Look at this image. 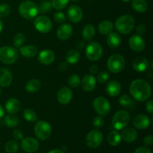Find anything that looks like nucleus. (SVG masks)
I'll return each mask as SVG.
<instances>
[{
  "instance_id": "f257e3e1",
  "label": "nucleus",
  "mask_w": 153,
  "mask_h": 153,
  "mask_svg": "<svg viewBox=\"0 0 153 153\" xmlns=\"http://www.w3.org/2000/svg\"><path fill=\"white\" fill-rule=\"evenodd\" d=\"M129 92L131 97L138 102H144L150 97L152 88L150 85L143 79H135L131 83Z\"/></svg>"
},
{
  "instance_id": "f03ea898",
  "label": "nucleus",
  "mask_w": 153,
  "mask_h": 153,
  "mask_svg": "<svg viewBox=\"0 0 153 153\" xmlns=\"http://www.w3.org/2000/svg\"><path fill=\"white\" fill-rule=\"evenodd\" d=\"M135 20L131 15L125 14L120 16L115 22V28L118 32L127 34L131 32L134 28Z\"/></svg>"
},
{
  "instance_id": "7ed1b4c3",
  "label": "nucleus",
  "mask_w": 153,
  "mask_h": 153,
  "mask_svg": "<svg viewBox=\"0 0 153 153\" xmlns=\"http://www.w3.org/2000/svg\"><path fill=\"white\" fill-rule=\"evenodd\" d=\"M18 10L20 16L26 19H33L39 13L38 5H37L34 1H29V0L21 2Z\"/></svg>"
},
{
  "instance_id": "20e7f679",
  "label": "nucleus",
  "mask_w": 153,
  "mask_h": 153,
  "mask_svg": "<svg viewBox=\"0 0 153 153\" xmlns=\"http://www.w3.org/2000/svg\"><path fill=\"white\" fill-rule=\"evenodd\" d=\"M126 61L120 54H114L109 57L107 62L108 69L113 73H119L125 68Z\"/></svg>"
},
{
  "instance_id": "39448f33",
  "label": "nucleus",
  "mask_w": 153,
  "mask_h": 153,
  "mask_svg": "<svg viewBox=\"0 0 153 153\" xmlns=\"http://www.w3.org/2000/svg\"><path fill=\"white\" fill-rule=\"evenodd\" d=\"M130 121V115L127 111L120 110L114 114L111 123L116 130H122L128 126Z\"/></svg>"
},
{
  "instance_id": "423d86ee",
  "label": "nucleus",
  "mask_w": 153,
  "mask_h": 153,
  "mask_svg": "<svg viewBox=\"0 0 153 153\" xmlns=\"http://www.w3.org/2000/svg\"><path fill=\"white\" fill-rule=\"evenodd\" d=\"M18 52L12 46H2L0 48V61L5 64H12L17 60Z\"/></svg>"
},
{
  "instance_id": "0eeeda50",
  "label": "nucleus",
  "mask_w": 153,
  "mask_h": 153,
  "mask_svg": "<svg viewBox=\"0 0 153 153\" xmlns=\"http://www.w3.org/2000/svg\"><path fill=\"white\" fill-rule=\"evenodd\" d=\"M103 49L101 45L97 42H91L88 43L85 49L87 58L91 61H97L102 56Z\"/></svg>"
},
{
  "instance_id": "6e6552de",
  "label": "nucleus",
  "mask_w": 153,
  "mask_h": 153,
  "mask_svg": "<svg viewBox=\"0 0 153 153\" xmlns=\"http://www.w3.org/2000/svg\"><path fill=\"white\" fill-rule=\"evenodd\" d=\"M34 132L36 136L42 140L49 138L52 134V127L50 124L45 120H40L34 126Z\"/></svg>"
},
{
  "instance_id": "1a4fd4ad",
  "label": "nucleus",
  "mask_w": 153,
  "mask_h": 153,
  "mask_svg": "<svg viewBox=\"0 0 153 153\" xmlns=\"http://www.w3.org/2000/svg\"><path fill=\"white\" fill-rule=\"evenodd\" d=\"M93 106L96 112L100 116H106L111 111V104L107 99L103 97H97L94 100Z\"/></svg>"
},
{
  "instance_id": "9d476101",
  "label": "nucleus",
  "mask_w": 153,
  "mask_h": 153,
  "mask_svg": "<svg viewBox=\"0 0 153 153\" xmlns=\"http://www.w3.org/2000/svg\"><path fill=\"white\" fill-rule=\"evenodd\" d=\"M103 141V135L99 130L95 129L90 131L87 135L85 142L88 147L91 149H95L99 147Z\"/></svg>"
},
{
  "instance_id": "9b49d317",
  "label": "nucleus",
  "mask_w": 153,
  "mask_h": 153,
  "mask_svg": "<svg viewBox=\"0 0 153 153\" xmlns=\"http://www.w3.org/2000/svg\"><path fill=\"white\" fill-rule=\"evenodd\" d=\"M34 26L41 33H48L52 28V22L49 17L46 16H38L34 21Z\"/></svg>"
},
{
  "instance_id": "f8f14e48",
  "label": "nucleus",
  "mask_w": 153,
  "mask_h": 153,
  "mask_svg": "<svg viewBox=\"0 0 153 153\" xmlns=\"http://www.w3.org/2000/svg\"><path fill=\"white\" fill-rule=\"evenodd\" d=\"M128 45L133 51L137 52H142L143 50H144L145 47H146V43H145L144 40L139 34L131 36L128 41Z\"/></svg>"
},
{
  "instance_id": "ddd939ff",
  "label": "nucleus",
  "mask_w": 153,
  "mask_h": 153,
  "mask_svg": "<svg viewBox=\"0 0 153 153\" xmlns=\"http://www.w3.org/2000/svg\"><path fill=\"white\" fill-rule=\"evenodd\" d=\"M67 16L72 22L77 23L82 19L83 12L79 6L73 4V5H70L67 10Z\"/></svg>"
},
{
  "instance_id": "4468645a",
  "label": "nucleus",
  "mask_w": 153,
  "mask_h": 153,
  "mask_svg": "<svg viewBox=\"0 0 153 153\" xmlns=\"http://www.w3.org/2000/svg\"><path fill=\"white\" fill-rule=\"evenodd\" d=\"M21 146L23 151L28 153H34L39 149V143L33 137H26L22 139Z\"/></svg>"
},
{
  "instance_id": "2eb2a0df",
  "label": "nucleus",
  "mask_w": 153,
  "mask_h": 153,
  "mask_svg": "<svg viewBox=\"0 0 153 153\" xmlns=\"http://www.w3.org/2000/svg\"><path fill=\"white\" fill-rule=\"evenodd\" d=\"M73 30L71 25L67 23H64L60 25L57 29L56 34L58 39L61 40H67L71 37Z\"/></svg>"
},
{
  "instance_id": "dca6fc26",
  "label": "nucleus",
  "mask_w": 153,
  "mask_h": 153,
  "mask_svg": "<svg viewBox=\"0 0 153 153\" xmlns=\"http://www.w3.org/2000/svg\"><path fill=\"white\" fill-rule=\"evenodd\" d=\"M73 98V92L67 87L61 88L57 94V100L61 104L67 105L70 102Z\"/></svg>"
},
{
  "instance_id": "f3484780",
  "label": "nucleus",
  "mask_w": 153,
  "mask_h": 153,
  "mask_svg": "<svg viewBox=\"0 0 153 153\" xmlns=\"http://www.w3.org/2000/svg\"><path fill=\"white\" fill-rule=\"evenodd\" d=\"M133 125L138 129H146L150 125V120L147 115L138 114L133 120Z\"/></svg>"
},
{
  "instance_id": "a211bd4d",
  "label": "nucleus",
  "mask_w": 153,
  "mask_h": 153,
  "mask_svg": "<svg viewBox=\"0 0 153 153\" xmlns=\"http://www.w3.org/2000/svg\"><path fill=\"white\" fill-rule=\"evenodd\" d=\"M38 61L43 65H49L55 61V54L50 49H43L39 53Z\"/></svg>"
},
{
  "instance_id": "6ab92c4d",
  "label": "nucleus",
  "mask_w": 153,
  "mask_h": 153,
  "mask_svg": "<svg viewBox=\"0 0 153 153\" xmlns=\"http://www.w3.org/2000/svg\"><path fill=\"white\" fill-rule=\"evenodd\" d=\"M81 83L84 91L88 92L94 91L97 86V80L93 75H86L84 76Z\"/></svg>"
},
{
  "instance_id": "aec40b11",
  "label": "nucleus",
  "mask_w": 153,
  "mask_h": 153,
  "mask_svg": "<svg viewBox=\"0 0 153 153\" xmlns=\"http://www.w3.org/2000/svg\"><path fill=\"white\" fill-rule=\"evenodd\" d=\"M149 61L144 57H138L132 61L133 69L138 73L146 71L149 67Z\"/></svg>"
},
{
  "instance_id": "412c9836",
  "label": "nucleus",
  "mask_w": 153,
  "mask_h": 153,
  "mask_svg": "<svg viewBox=\"0 0 153 153\" xmlns=\"http://www.w3.org/2000/svg\"><path fill=\"white\" fill-rule=\"evenodd\" d=\"M105 90L106 93L110 97H117L121 92V85L117 81L112 80L107 84Z\"/></svg>"
},
{
  "instance_id": "4be33fe9",
  "label": "nucleus",
  "mask_w": 153,
  "mask_h": 153,
  "mask_svg": "<svg viewBox=\"0 0 153 153\" xmlns=\"http://www.w3.org/2000/svg\"><path fill=\"white\" fill-rule=\"evenodd\" d=\"M12 80L13 77L10 70L4 67L0 68V86L4 88L8 87L11 84Z\"/></svg>"
},
{
  "instance_id": "5701e85b",
  "label": "nucleus",
  "mask_w": 153,
  "mask_h": 153,
  "mask_svg": "<svg viewBox=\"0 0 153 153\" xmlns=\"http://www.w3.org/2000/svg\"><path fill=\"white\" fill-rule=\"evenodd\" d=\"M121 139L126 143H132L137 138V132L133 128H126L120 134Z\"/></svg>"
},
{
  "instance_id": "b1692460",
  "label": "nucleus",
  "mask_w": 153,
  "mask_h": 153,
  "mask_svg": "<svg viewBox=\"0 0 153 153\" xmlns=\"http://www.w3.org/2000/svg\"><path fill=\"white\" fill-rule=\"evenodd\" d=\"M20 109V102L17 99H9L5 103V110L9 114H15Z\"/></svg>"
},
{
  "instance_id": "393cba45",
  "label": "nucleus",
  "mask_w": 153,
  "mask_h": 153,
  "mask_svg": "<svg viewBox=\"0 0 153 153\" xmlns=\"http://www.w3.org/2000/svg\"><path fill=\"white\" fill-rule=\"evenodd\" d=\"M19 52L25 58H31L35 56L37 54V49L33 45H27V46H21L19 48Z\"/></svg>"
},
{
  "instance_id": "a878e982",
  "label": "nucleus",
  "mask_w": 153,
  "mask_h": 153,
  "mask_svg": "<svg viewBox=\"0 0 153 153\" xmlns=\"http://www.w3.org/2000/svg\"><path fill=\"white\" fill-rule=\"evenodd\" d=\"M114 25L111 21L109 20H103L98 25V31L102 35H108L112 32Z\"/></svg>"
},
{
  "instance_id": "bb28decb",
  "label": "nucleus",
  "mask_w": 153,
  "mask_h": 153,
  "mask_svg": "<svg viewBox=\"0 0 153 153\" xmlns=\"http://www.w3.org/2000/svg\"><path fill=\"white\" fill-rule=\"evenodd\" d=\"M107 43L111 48H117L121 43V37L116 32H111L108 34Z\"/></svg>"
},
{
  "instance_id": "cd10ccee",
  "label": "nucleus",
  "mask_w": 153,
  "mask_h": 153,
  "mask_svg": "<svg viewBox=\"0 0 153 153\" xmlns=\"http://www.w3.org/2000/svg\"><path fill=\"white\" fill-rule=\"evenodd\" d=\"M131 5L138 13H145L148 10V3L146 0H133Z\"/></svg>"
},
{
  "instance_id": "c85d7f7f",
  "label": "nucleus",
  "mask_w": 153,
  "mask_h": 153,
  "mask_svg": "<svg viewBox=\"0 0 153 153\" xmlns=\"http://www.w3.org/2000/svg\"><path fill=\"white\" fill-rule=\"evenodd\" d=\"M81 58V55L79 51L76 49H72L70 50L66 55V60L68 64H74L79 61Z\"/></svg>"
},
{
  "instance_id": "c756f323",
  "label": "nucleus",
  "mask_w": 153,
  "mask_h": 153,
  "mask_svg": "<svg viewBox=\"0 0 153 153\" xmlns=\"http://www.w3.org/2000/svg\"><path fill=\"white\" fill-rule=\"evenodd\" d=\"M95 28L93 25L88 24L83 28L82 30V37L85 40H91L95 36Z\"/></svg>"
},
{
  "instance_id": "7c9ffc66",
  "label": "nucleus",
  "mask_w": 153,
  "mask_h": 153,
  "mask_svg": "<svg viewBox=\"0 0 153 153\" xmlns=\"http://www.w3.org/2000/svg\"><path fill=\"white\" fill-rule=\"evenodd\" d=\"M121 136L120 134L116 130L111 131L108 135V142L110 145L113 146H116L120 144L121 141Z\"/></svg>"
},
{
  "instance_id": "2f4dec72",
  "label": "nucleus",
  "mask_w": 153,
  "mask_h": 153,
  "mask_svg": "<svg viewBox=\"0 0 153 153\" xmlns=\"http://www.w3.org/2000/svg\"><path fill=\"white\" fill-rule=\"evenodd\" d=\"M41 83L38 79H31L25 85V90L29 93H35L40 90Z\"/></svg>"
},
{
  "instance_id": "473e14b6",
  "label": "nucleus",
  "mask_w": 153,
  "mask_h": 153,
  "mask_svg": "<svg viewBox=\"0 0 153 153\" xmlns=\"http://www.w3.org/2000/svg\"><path fill=\"white\" fill-rule=\"evenodd\" d=\"M4 123L7 127L14 128L19 124V118L14 114H9L4 118Z\"/></svg>"
},
{
  "instance_id": "72a5a7b5",
  "label": "nucleus",
  "mask_w": 153,
  "mask_h": 153,
  "mask_svg": "<svg viewBox=\"0 0 153 153\" xmlns=\"http://www.w3.org/2000/svg\"><path fill=\"white\" fill-rule=\"evenodd\" d=\"M24 119L28 122H35L37 120V115L34 110L31 108H27L23 111Z\"/></svg>"
},
{
  "instance_id": "f704fd0d",
  "label": "nucleus",
  "mask_w": 153,
  "mask_h": 153,
  "mask_svg": "<svg viewBox=\"0 0 153 153\" xmlns=\"http://www.w3.org/2000/svg\"><path fill=\"white\" fill-rule=\"evenodd\" d=\"M119 102L121 106L124 108H131V106H134V101L132 99L129 97L128 95L124 94V95L121 96L119 99Z\"/></svg>"
},
{
  "instance_id": "c9c22d12",
  "label": "nucleus",
  "mask_w": 153,
  "mask_h": 153,
  "mask_svg": "<svg viewBox=\"0 0 153 153\" xmlns=\"http://www.w3.org/2000/svg\"><path fill=\"white\" fill-rule=\"evenodd\" d=\"M25 40V37L23 33H17L15 34L13 39V43L15 48H20L24 44Z\"/></svg>"
},
{
  "instance_id": "e433bc0d",
  "label": "nucleus",
  "mask_w": 153,
  "mask_h": 153,
  "mask_svg": "<svg viewBox=\"0 0 153 153\" xmlns=\"http://www.w3.org/2000/svg\"><path fill=\"white\" fill-rule=\"evenodd\" d=\"M52 2L49 0H43L38 6V11L41 13H46L52 10Z\"/></svg>"
},
{
  "instance_id": "4c0bfd02",
  "label": "nucleus",
  "mask_w": 153,
  "mask_h": 153,
  "mask_svg": "<svg viewBox=\"0 0 153 153\" xmlns=\"http://www.w3.org/2000/svg\"><path fill=\"white\" fill-rule=\"evenodd\" d=\"M4 150L7 153H15L18 150V143L15 140H9L4 146Z\"/></svg>"
},
{
  "instance_id": "58836bf2",
  "label": "nucleus",
  "mask_w": 153,
  "mask_h": 153,
  "mask_svg": "<svg viewBox=\"0 0 153 153\" xmlns=\"http://www.w3.org/2000/svg\"><path fill=\"white\" fill-rule=\"evenodd\" d=\"M68 84L71 88H76L79 86L81 84V78L79 75L73 74L69 77Z\"/></svg>"
},
{
  "instance_id": "ea45409f",
  "label": "nucleus",
  "mask_w": 153,
  "mask_h": 153,
  "mask_svg": "<svg viewBox=\"0 0 153 153\" xmlns=\"http://www.w3.org/2000/svg\"><path fill=\"white\" fill-rule=\"evenodd\" d=\"M69 1L70 0H52V7H54L55 10H61L68 4Z\"/></svg>"
},
{
  "instance_id": "a19ab883",
  "label": "nucleus",
  "mask_w": 153,
  "mask_h": 153,
  "mask_svg": "<svg viewBox=\"0 0 153 153\" xmlns=\"http://www.w3.org/2000/svg\"><path fill=\"white\" fill-rule=\"evenodd\" d=\"M10 7L6 3L0 4V17H5L10 13Z\"/></svg>"
},
{
  "instance_id": "79ce46f5",
  "label": "nucleus",
  "mask_w": 153,
  "mask_h": 153,
  "mask_svg": "<svg viewBox=\"0 0 153 153\" xmlns=\"http://www.w3.org/2000/svg\"><path fill=\"white\" fill-rule=\"evenodd\" d=\"M109 75L107 72H100L97 76V82L100 84H104L108 82Z\"/></svg>"
},
{
  "instance_id": "37998d69",
  "label": "nucleus",
  "mask_w": 153,
  "mask_h": 153,
  "mask_svg": "<svg viewBox=\"0 0 153 153\" xmlns=\"http://www.w3.org/2000/svg\"><path fill=\"white\" fill-rule=\"evenodd\" d=\"M54 19L58 23H64L66 21V16L63 12L58 11L54 14Z\"/></svg>"
},
{
  "instance_id": "c03bdc74",
  "label": "nucleus",
  "mask_w": 153,
  "mask_h": 153,
  "mask_svg": "<svg viewBox=\"0 0 153 153\" xmlns=\"http://www.w3.org/2000/svg\"><path fill=\"white\" fill-rule=\"evenodd\" d=\"M93 124L97 128H101L104 125V119L101 116H97L93 120Z\"/></svg>"
},
{
  "instance_id": "a18cd8bd",
  "label": "nucleus",
  "mask_w": 153,
  "mask_h": 153,
  "mask_svg": "<svg viewBox=\"0 0 153 153\" xmlns=\"http://www.w3.org/2000/svg\"><path fill=\"white\" fill-rule=\"evenodd\" d=\"M136 31H137V34H139V35H143L146 32V27L144 24L140 23L137 25V28H136Z\"/></svg>"
},
{
  "instance_id": "49530a36",
  "label": "nucleus",
  "mask_w": 153,
  "mask_h": 153,
  "mask_svg": "<svg viewBox=\"0 0 153 153\" xmlns=\"http://www.w3.org/2000/svg\"><path fill=\"white\" fill-rule=\"evenodd\" d=\"M13 137L16 140H21L23 137V133L20 129H15L13 131Z\"/></svg>"
},
{
  "instance_id": "de8ad7c7",
  "label": "nucleus",
  "mask_w": 153,
  "mask_h": 153,
  "mask_svg": "<svg viewBox=\"0 0 153 153\" xmlns=\"http://www.w3.org/2000/svg\"><path fill=\"white\" fill-rule=\"evenodd\" d=\"M143 143L147 146H151L153 144V137L151 134L146 136L143 139Z\"/></svg>"
},
{
  "instance_id": "09e8293b",
  "label": "nucleus",
  "mask_w": 153,
  "mask_h": 153,
  "mask_svg": "<svg viewBox=\"0 0 153 153\" xmlns=\"http://www.w3.org/2000/svg\"><path fill=\"white\" fill-rule=\"evenodd\" d=\"M146 110L149 112V114H153V102L152 100H149L146 103Z\"/></svg>"
},
{
  "instance_id": "8fccbe9b",
  "label": "nucleus",
  "mask_w": 153,
  "mask_h": 153,
  "mask_svg": "<svg viewBox=\"0 0 153 153\" xmlns=\"http://www.w3.org/2000/svg\"><path fill=\"white\" fill-rule=\"evenodd\" d=\"M134 153H152L150 149H148L147 147H143V146H140L136 149Z\"/></svg>"
},
{
  "instance_id": "3c124183",
  "label": "nucleus",
  "mask_w": 153,
  "mask_h": 153,
  "mask_svg": "<svg viewBox=\"0 0 153 153\" xmlns=\"http://www.w3.org/2000/svg\"><path fill=\"white\" fill-rule=\"evenodd\" d=\"M98 70H99L98 66L94 64V65H92L91 67H90L89 72L90 73H91V75H93V76H94V75H95L96 73L98 72Z\"/></svg>"
},
{
  "instance_id": "603ef678",
  "label": "nucleus",
  "mask_w": 153,
  "mask_h": 153,
  "mask_svg": "<svg viewBox=\"0 0 153 153\" xmlns=\"http://www.w3.org/2000/svg\"><path fill=\"white\" fill-rule=\"evenodd\" d=\"M68 68V63L67 62H62L59 65V70L61 71H65Z\"/></svg>"
},
{
  "instance_id": "864d4df0",
  "label": "nucleus",
  "mask_w": 153,
  "mask_h": 153,
  "mask_svg": "<svg viewBox=\"0 0 153 153\" xmlns=\"http://www.w3.org/2000/svg\"><path fill=\"white\" fill-rule=\"evenodd\" d=\"M76 46H77L78 49H84V48H85V43H84L83 41H81V40H80V41H79L77 43H76Z\"/></svg>"
},
{
  "instance_id": "5fc2aeb1",
  "label": "nucleus",
  "mask_w": 153,
  "mask_h": 153,
  "mask_svg": "<svg viewBox=\"0 0 153 153\" xmlns=\"http://www.w3.org/2000/svg\"><path fill=\"white\" fill-rule=\"evenodd\" d=\"M4 108H3L2 106L0 105V119H1V118H2V117L4 116Z\"/></svg>"
},
{
  "instance_id": "6e6d98bb",
  "label": "nucleus",
  "mask_w": 153,
  "mask_h": 153,
  "mask_svg": "<svg viewBox=\"0 0 153 153\" xmlns=\"http://www.w3.org/2000/svg\"><path fill=\"white\" fill-rule=\"evenodd\" d=\"M48 153H64V152L60 149H52V150L49 151Z\"/></svg>"
},
{
  "instance_id": "4d7b16f0",
  "label": "nucleus",
  "mask_w": 153,
  "mask_h": 153,
  "mask_svg": "<svg viewBox=\"0 0 153 153\" xmlns=\"http://www.w3.org/2000/svg\"><path fill=\"white\" fill-rule=\"evenodd\" d=\"M2 28H3V22L2 21H1V19H0V33H1V31H2Z\"/></svg>"
},
{
  "instance_id": "13d9d810",
  "label": "nucleus",
  "mask_w": 153,
  "mask_h": 153,
  "mask_svg": "<svg viewBox=\"0 0 153 153\" xmlns=\"http://www.w3.org/2000/svg\"><path fill=\"white\" fill-rule=\"evenodd\" d=\"M121 1H124V2H128V1H129L130 0H121Z\"/></svg>"
},
{
  "instance_id": "bf43d9fd",
  "label": "nucleus",
  "mask_w": 153,
  "mask_h": 153,
  "mask_svg": "<svg viewBox=\"0 0 153 153\" xmlns=\"http://www.w3.org/2000/svg\"><path fill=\"white\" fill-rule=\"evenodd\" d=\"M71 1H79V0H71Z\"/></svg>"
},
{
  "instance_id": "052dcab7",
  "label": "nucleus",
  "mask_w": 153,
  "mask_h": 153,
  "mask_svg": "<svg viewBox=\"0 0 153 153\" xmlns=\"http://www.w3.org/2000/svg\"><path fill=\"white\" fill-rule=\"evenodd\" d=\"M1 89L0 88V95H1Z\"/></svg>"
}]
</instances>
